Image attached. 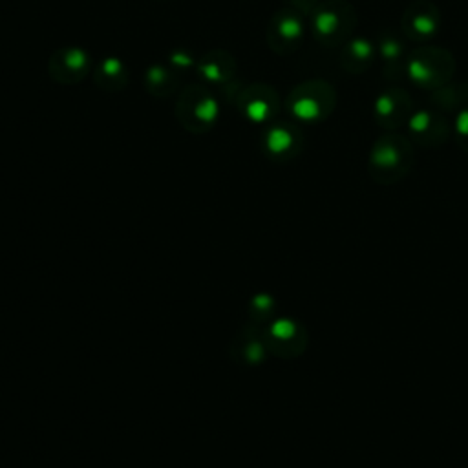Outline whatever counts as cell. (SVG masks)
I'll use <instances>...</instances> for the list:
<instances>
[{"mask_svg":"<svg viewBox=\"0 0 468 468\" xmlns=\"http://www.w3.org/2000/svg\"><path fill=\"white\" fill-rule=\"evenodd\" d=\"M176 115L190 132L208 130L218 117V102L203 86H188L176 106Z\"/></svg>","mask_w":468,"mask_h":468,"instance_id":"obj_5","label":"cell"},{"mask_svg":"<svg viewBox=\"0 0 468 468\" xmlns=\"http://www.w3.org/2000/svg\"><path fill=\"white\" fill-rule=\"evenodd\" d=\"M377 57L382 60L384 77L388 80H399L404 75L408 48H406V37H400L393 29H382L377 38Z\"/></svg>","mask_w":468,"mask_h":468,"instance_id":"obj_11","label":"cell"},{"mask_svg":"<svg viewBox=\"0 0 468 468\" xmlns=\"http://www.w3.org/2000/svg\"><path fill=\"white\" fill-rule=\"evenodd\" d=\"M415 163V150L410 137L397 132H384L375 139L367 155V172L373 181L391 185L408 176Z\"/></svg>","mask_w":468,"mask_h":468,"instance_id":"obj_1","label":"cell"},{"mask_svg":"<svg viewBox=\"0 0 468 468\" xmlns=\"http://www.w3.org/2000/svg\"><path fill=\"white\" fill-rule=\"evenodd\" d=\"M303 137L300 130L289 122H276L269 126L263 133V150L269 157L278 161H287L302 150Z\"/></svg>","mask_w":468,"mask_h":468,"instance_id":"obj_13","label":"cell"},{"mask_svg":"<svg viewBox=\"0 0 468 468\" xmlns=\"http://www.w3.org/2000/svg\"><path fill=\"white\" fill-rule=\"evenodd\" d=\"M358 24V15L349 0H322L311 15V31L316 42L336 48L347 42Z\"/></svg>","mask_w":468,"mask_h":468,"instance_id":"obj_3","label":"cell"},{"mask_svg":"<svg viewBox=\"0 0 468 468\" xmlns=\"http://www.w3.org/2000/svg\"><path fill=\"white\" fill-rule=\"evenodd\" d=\"M176 82H177V75L161 66L150 68L146 73V88L159 97L170 93L176 88Z\"/></svg>","mask_w":468,"mask_h":468,"instance_id":"obj_18","label":"cell"},{"mask_svg":"<svg viewBox=\"0 0 468 468\" xmlns=\"http://www.w3.org/2000/svg\"><path fill=\"white\" fill-rule=\"evenodd\" d=\"M95 82L104 90H121L126 84V68L115 58L108 57L95 68Z\"/></svg>","mask_w":468,"mask_h":468,"instance_id":"obj_16","label":"cell"},{"mask_svg":"<svg viewBox=\"0 0 468 468\" xmlns=\"http://www.w3.org/2000/svg\"><path fill=\"white\" fill-rule=\"evenodd\" d=\"M377 58L375 40L367 37H351L347 42L340 46V66L349 75L366 73Z\"/></svg>","mask_w":468,"mask_h":468,"instance_id":"obj_14","label":"cell"},{"mask_svg":"<svg viewBox=\"0 0 468 468\" xmlns=\"http://www.w3.org/2000/svg\"><path fill=\"white\" fill-rule=\"evenodd\" d=\"M441 9L431 0H413L400 16V31L406 40L428 44L441 29Z\"/></svg>","mask_w":468,"mask_h":468,"instance_id":"obj_8","label":"cell"},{"mask_svg":"<svg viewBox=\"0 0 468 468\" xmlns=\"http://www.w3.org/2000/svg\"><path fill=\"white\" fill-rule=\"evenodd\" d=\"M90 71V57L80 48H60L49 58V77L60 84H77Z\"/></svg>","mask_w":468,"mask_h":468,"instance_id":"obj_12","label":"cell"},{"mask_svg":"<svg viewBox=\"0 0 468 468\" xmlns=\"http://www.w3.org/2000/svg\"><path fill=\"white\" fill-rule=\"evenodd\" d=\"M406 128L410 141L424 148L442 146L452 133V124L446 113L433 106L415 108L406 122Z\"/></svg>","mask_w":468,"mask_h":468,"instance_id":"obj_6","label":"cell"},{"mask_svg":"<svg viewBox=\"0 0 468 468\" xmlns=\"http://www.w3.org/2000/svg\"><path fill=\"white\" fill-rule=\"evenodd\" d=\"M452 132H453V141L455 144L463 150L468 152V106L459 110L453 115V122H452Z\"/></svg>","mask_w":468,"mask_h":468,"instance_id":"obj_19","label":"cell"},{"mask_svg":"<svg viewBox=\"0 0 468 468\" xmlns=\"http://www.w3.org/2000/svg\"><path fill=\"white\" fill-rule=\"evenodd\" d=\"M413 110L411 95L400 86L384 88L373 101V119L386 132H397L406 126Z\"/></svg>","mask_w":468,"mask_h":468,"instance_id":"obj_7","label":"cell"},{"mask_svg":"<svg viewBox=\"0 0 468 468\" xmlns=\"http://www.w3.org/2000/svg\"><path fill=\"white\" fill-rule=\"evenodd\" d=\"M430 106L442 113H457L468 106V82H448L430 91Z\"/></svg>","mask_w":468,"mask_h":468,"instance_id":"obj_15","label":"cell"},{"mask_svg":"<svg viewBox=\"0 0 468 468\" xmlns=\"http://www.w3.org/2000/svg\"><path fill=\"white\" fill-rule=\"evenodd\" d=\"M455 73L453 55L433 44H419L408 51L404 77L422 91H433L452 80Z\"/></svg>","mask_w":468,"mask_h":468,"instance_id":"obj_2","label":"cell"},{"mask_svg":"<svg viewBox=\"0 0 468 468\" xmlns=\"http://www.w3.org/2000/svg\"><path fill=\"white\" fill-rule=\"evenodd\" d=\"M238 106L247 119L254 122H267L276 117L280 110V97L274 88L265 84H254L239 93Z\"/></svg>","mask_w":468,"mask_h":468,"instance_id":"obj_10","label":"cell"},{"mask_svg":"<svg viewBox=\"0 0 468 468\" xmlns=\"http://www.w3.org/2000/svg\"><path fill=\"white\" fill-rule=\"evenodd\" d=\"M305 35L303 15L292 7L276 11L267 26V44L278 55L294 53Z\"/></svg>","mask_w":468,"mask_h":468,"instance_id":"obj_9","label":"cell"},{"mask_svg":"<svg viewBox=\"0 0 468 468\" xmlns=\"http://www.w3.org/2000/svg\"><path fill=\"white\" fill-rule=\"evenodd\" d=\"M336 90L324 79H309L294 86L285 101L287 112L302 122H322L336 108Z\"/></svg>","mask_w":468,"mask_h":468,"instance_id":"obj_4","label":"cell"},{"mask_svg":"<svg viewBox=\"0 0 468 468\" xmlns=\"http://www.w3.org/2000/svg\"><path fill=\"white\" fill-rule=\"evenodd\" d=\"M234 71V60L225 53H210L199 62V73L208 82L227 80Z\"/></svg>","mask_w":468,"mask_h":468,"instance_id":"obj_17","label":"cell"}]
</instances>
